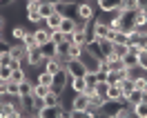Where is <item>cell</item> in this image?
Segmentation results:
<instances>
[{"label":"cell","instance_id":"44dd1931","mask_svg":"<svg viewBox=\"0 0 147 118\" xmlns=\"http://www.w3.org/2000/svg\"><path fill=\"white\" fill-rule=\"evenodd\" d=\"M96 40V38H94ZM98 42V47H100V54H102V58H107L109 54H114V42L111 40H107V38H100V40H96Z\"/></svg>","mask_w":147,"mask_h":118},{"label":"cell","instance_id":"e0dca14e","mask_svg":"<svg viewBox=\"0 0 147 118\" xmlns=\"http://www.w3.org/2000/svg\"><path fill=\"white\" fill-rule=\"evenodd\" d=\"M60 22H63V13L56 11V13H51V16L45 20V27L49 29V31H56V29H60Z\"/></svg>","mask_w":147,"mask_h":118},{"label":"cell","instance_id":"e575fe53","mask_svg":"<svg viewBox=\"0 0 147 118\" xmlns=\"http://www.w3.org/2000/svg\"><path fill=\"white\" fill-rule=\"evenodd\" d=\"M127 54H129V45H114V56L125 58Z\"/></svg>","mask_w":147,"mask_h":118},{"label":"cell","instance_id":"f35d334b","mask_svg":"<svg viewBox=\"0 0 147 118\" xmlns=\"http://www.w3.org/2000/svg\"><path fill=\"white\" fill-rule=\"evenodd\" d=\"M11 34H13V38H16V40H20V42H22V38L27 36V29L22 27V25H18V27H13V31H11Z\"/></svg>","mask_w":147,"mask_h":118},{"label":"cell","instance_id":"7402d4cb","mask_svg":"<svg viewBox=\"0 0 147 118\" xmlns=\"http://www.w3.org/2000/svg\"><path fill=\"white\" fill-rule=\"evenodd\" d=\"M94 91H96V96H100V98H105V100H107L109 82H107V80H96V85H94Z\"/></svg>","mask_w":147,"mask_h":118},{"label":"cell","instance_id":"681fc988","mask_svg":"<svg viewBox=\"0 0 147 118\" xmlns=\"http://www.w3.org/2000/svg\"><path fill=\"white\" fill-rule=\"evenodd\" d=\"M25 2H42V0H25Z\"/></svg>","mask_w":147,"mask_h":118},{"label":"cell","instance_id":"2e32d148","mask_svg":"<svg viewBox=\"0 0 147 118\" xmlns=\"http://www.w3.org/2000/svg\"><path fill=\"white\" fill-rule=\"evenodd\" d=\"M69 89H71V94H85L87 91V80L85 78H69Z\"/></svg>","mask_w":147,"mask_h":118},{"label":"cell","instance_id":"ffe728a7","mask_svg":"<svg viewBox=\"0 0 147 118\" xmlns=\"http://www.w3.org/2000/svg\"><path fill=\"white\" fill-rule=\"evenodd\" d=\"M76 25H78V20H76V18H63V22H60V31H63L65 36H71L74 31H76Z\"/></svg>","mask_w":147,"mask_h":118},{"label":"cell","instance_id":"277c9868","mask_svg":"<svg viewBox=\"0 0 147 118\" xmlns=\"http://www.w3.org/2000/svg\"><path fill=\"white\" fill-rule=\"evenodd\" d=\"M92 31H94V38H96V40L107 38V36H109V25H107V20L94 18V20H92Z\"/></svg>","mask_w":147,"mask_h":118},{"label":"cell","instance_id":"484cf974","mask_svg":"<svg viewBox=\"0 0 147 118\" xmlns=\"http://www.w3.org/2000/svg\"><path fill=\"white\" fill-rule=\"evenodd\" d=\"M7 96L9 98H20V82H13V80L7 82Z\"/></svg>","mask_w":147,"mask_h":118},{"label":"cell","instance_id":"f907efd6","mask_svg":"<svg viewBox=\"0 0 147 118\" xmlns=\"http://www.w3.org/2000/svg\"><path fill=\"white\" fill-rule=\"evenodd\" d=\"M145 38H147V31H145Z\"/></svg>","mask_w":147,"mask_h":118},{"label":"cell","instance_id":"60d3db41","mask_svg":"<svg viewBox=\"0 0 147 118\" xmlns=\"http://www.w3.org/2000/svg\"><path fill=\"white\" fill-rule=\"evenodd\" d=\"M105 80L109 82V85H118V80H120V73H118V71H109L107 76H105Z\"/></svg>","mask_w":147,"mask_h":118},{"label":"cell","instance_id":"b9f144b4","mask_svg":"<svg viewBox=\"0 0 147 118\" xmlns=\"http://www.w3.org/2000/svg\"><path fill=\"white\" fill-rule=\"evenodd\" d=\"M138 67L147 73V51H140V54H138Z\"/></svg>","mask_w":147,"mask_h":118},{"label":"cell","instance_id":"4dcf8cb0","mask_svg":"<svg viewBox=\"0 0 147 118\" xmlns=\"http://www.w3.org/2000/svg\"><path fill=\"white\" fill-rule=\"evenodd\" d=\"M134 89H136V91H147V78H145V73H140V76L134 78Z\"/></svg>","mask_w":147,"mask_h":118},{"label":"cell","instance_id":"83f0119b","mask_svg":"<svg viewBox=\"0 0 147 118\" xmlns=\"http://www.w3.org/2000/svg\"><path fill=\"white\" fill-rule=\"evenodd\" d=\"M131 111H134V118H147V102H136Z\"/></svg>","mask_w":147,"mask_h":118},{"label":"cell","instance_id":"74e56055","mask_svg":"<svg viewBox=\"0 0 147 118\" xmlns=\"http://www.w3.org/2000/svg\"><path fill=\"white\" fill-rule=\"evenodd\" d=\"M118 118H134V111H131V107L129 105H123V107L118 109V114H116Z\"/></svg>","mask_w":147,"mask_h":118},{"label":"cell","instance_id":"836d02e7","mask_svg":"<svg viewBox=\"0 0 147 118\" xmlns=\"http://www.w3.org/2000/svg\"><path fill=\"white\" fill-rule=\"evenodd\" d=\"M49 87H45V85H34V96H38V98H45V96H49Z\"/></svg>","mask_w":147,"mask_h":118},{"label":"cell","instance_id":"30bf717a","mask_svg":"<svg viewBox=\"0 0 147 118\" xmlns=\"http://www.w3.org/2000/svg\"><path fill=\"white\" fill-rule=\"evenodd\" d=\"M7 51H9V56L13 58V60H27V49H25V45H22V42L11 45Z\"/></svg>","mask_w":147,"mask_h":118},{"label":"cell","instance_id":"8992f818","mask_svg":"<svg viewBox=\"0 0 147 118\" xmlns=\"http://www.w3.org/2000/svg\"><path fill=\"white\" fill-rule=\"evenodd\" d=\"M85 63V67H87V73H94V76H98V71H100V65H102V60L100 58H96V56H89L87 51H85V56L80 58Z\"/></svg>","mask_w":147,"mask_h":118},{"label":"cell","instance_id":"7a4b0ae2","mask_svg":"<svg viewBox=\"0 0 147 118\" xmlns=\"http://www.w3.org/2000/svg\"><path fill=\"white\" fill-rule=\"evenodd\" d=\"M65 71L69 73V78H85L87 76V67L83 60H67L65 63Z\"/></svg>","mask_w":147,"mask_h":118},{"label":"cell","instance_id":"d4e9b609","mask_svg":"<svg viewBox=\"0 0 147 118\" xmlns=\"http://www.w3.org/2000/svg\"><path fill=\"white\" fill-rule=\"evenodd\" d=\"M120 9H123V11H127V13H134L136 9H140V0H123Z\"/></svg>","mask_w":147,"mask_h":118},{"label":"cell","instance_id":"5bb4252c","mask_svg":"<svg viewBox=\"0 0 147 118\" xmlns=\"http://www.w3.org/2000/svg\"><path fill=\"white\" fill-rule=\"evenodd\" d=\"M63 67H65V65L60 63V58H45V65H42V69H45V71H49L51 76H54L56 71H60Z\"/></svg>","mask_w":147,"mask_h":118},{"label":"cell","instance_id":"d6986e66","mask_svg":"<svg viewBox=\"0 0 147 118\" xmlns=\"http://www.w3.org/2000/svg\"><path fill=\"white\" fill-rule=\"evenodd\" d=\"M131 22L136 25V27H147V9H136L131 13Z\"/></svg>","mask_w":147,"mask_h":118},{"label":"cell","instance_id":"8d00e7d4","mask_svg":"<svg viewBox=\"0 0 147 118\" xmlns=\"http://www.w3.org/2000/svg\"><path fill=\"white\" fill-rule=\"evenodd\" d=\"M11 60H13V58L9 56V51H7V49H2V51H0V67H9Z\"/></svg>","mask_w":147,"mask_h":118},{"label":"cell","instance_id":"d590c367","mask_svg":"<svg viewBox=\"0 0 147 118\" xmlns=\"http://www.w3.org/2000/svg\"><path fill=\"white\" fill-rule=\"evenodd\" d=\"M54 105H60V96L49 91V96H45V107H54Z\"/></svg>","mask_w":147,"mask_h":118},{"label":"cell","instance_id":"6da1fadb","mask_svg":"<svg viewBox=\"0 0 147 118\" xmlns=\"http://www.w3.org/2000/svg\"><path fill=\"white\" fill-rule=\"evenodd\" d=\"M69 87V73L65 71V67L60 69V71H56L54 73V82H51V94H56V96H63L65 89Z\"/></svg>","mask_w":147,"mask_h":118},{"label":"cell","instance_id":"7bdbcfd3","mask_svg":"<svg viewBox=\"0 0 147 118\" xmlns=\"http://www.w3.org/2000/svg\"><path fill=\"white\" fill-rule=\"evenodd\" d=\"M11 67H0V80H11Z\"/></svg>","mask_w":147,"mask_h":118},{"label":"cell","instance_id":"9a60e30c","mask_svg":"<svg viewBox=\"0 0 147 118\" xmlns=\"http://www.w3.org/2000/svg\"><path fill=\"white\" fill-rule=\"evenodd\" d=\"M34 38H36L38 47H40V45H45V42H49V40H51V31H49L47 27H36V31H34Z\"/></svg>","mask_w":147,"mask_h":118},{"label":"cell","instance_id":"5b68a950","mask_svg":"<svg viewBox=\"0 0 147 118\" xmlns=\"http://www.w3.org/2000/svg\"><path fill=\"white\" fill-rule=\"evenodd\" d=\"M76 9H78L76 0H63L60 5H56V11H60L63 18H76Z\"/></svg>","mask_w":147,"mask_h":118},{"label":"cell","instance_id":"d6a6232c","mask_svg":"<svg viewBox=\"0 0 147 118\" xmlns=\"http://www.w3.org/2000/svg\"><path fill=\"white\" fill-rule=\"evenodd\" d=\"M11 80H13V82L29 80V78H27V71H25V69H13V71H11Z\"/></svg>","mask_w":147,"mask_h":118},{"label":"cell","instance_id":"ab89813d","mask_svg":"<svg viewBox=\"0 0 147 118\" xmlns=\"http://www.w3.org/2000/svg\"><path fill=\"white\" fill-rule=\"evenodd\" d=\"M67 118H89L87 111H78V109H69L67 111Z\"/></svg>","mask_w":147,"mask_h":118},{"label":"cell","instance_id":"8fae6325","mask_svg":"<svg viewBox=\"0 0 147 118\" xmlns=\"http://www.w3.org/2000/svg\"><path fill=\"white\" fill-rule=\"evenodd\" d=\"M87 107H89V98H87V94H74V98H71V109L85 111Z\"/></svg>","mask_w":147,"mask_h":118},{"label":"cell","instance_id":"ba28073f","mask_svg":"<svg viewBox=\"0 0 147 118\" xmlns=\"http://www.w3.org/2000/svg\"><path fill=\"white\" fill-rule=\"evenodd\" d=\"M27 65H29V67H40V65H45V58H42L40 47L27 49Z\"/></svg>","mask_w":147,"mask_h":118},{"label":"cell","instance_id":"f546056e","mask_svg":"<svg viewBox=\"0 0 147 118\" xmlns=\"http://www.w3.org/2000/svg\"><path fill=\"white\" fill-rule=\"evenodd\" d=\"M123 65H125V69H134V67H138V56L136 54H127L125 58H123Z\"/></svg>","mask_w":147,"mask_h":118},{"label":"cell","instance_id":"7c38bea8","mask_svg":"<svg viewBox=\"0 0 147 118\" xmlns=\"http://www.w3.org/2000/svg\"><path fill=\"white\" fill-rule=\"evenodd\" d=\"M38 13H40L42 20H47L51 13H56V5L49 2V0H42V2H38Z\"/></svg>","mask_w":147,"mask_h":118},{"label":"cell","instance_id":"9c48e42d","mask_svg":"<svg viewBox=\"0 0 147 118\" xmlns=\"http://www.w3.org/2000/svg\"><path fill=\"white\" fill-rule=\"evenodd\" d=\"M107 102H123L125 105V94L118 85H109V91H107Z\"/></svg>","mask_w":147,"mask_h":118},{"label":"cell","instance_id":"4fadbf2b","mask_svg":"<svg viewBox=\"0 0 147 118\" xmlns=\"http://www.w3.org/2000/svg\"><path fill=\"white\" fill-rule=\"evenodd\" d=\"M96 2H98L100 11H105V13H111V11L120 9V5H123V0H96Z\"/></svg>","mask_w":147,"mask_h":118},{"label":"cell","instance_id":"ac0fdd59","mask_svg":"<svg viewBox=\"0 0 147 118\" xmlns=\"http://www.w3.org/2000/svg\"><path fill=\"white\" fill-rule=\"evenodd\" d=\"M85 56V47L76 45V42H69V54H67V60H80Z\"/></svg>","mask_w":147,"mask_h":118},{"label":"cell","instance_id":"816d5d0a","mask_svg":"<svg viewBox=\"0 0 147 118\" xmlns=\"http://www.w3.org/2000/svg\"><path fill=\"white\" fill-rule=\"evenodd\" d=\"M89 2H92V0H89Z\"/></svg>","mask_w":147,"mask_h":118},{"label":"cell","instance_id":"f6af8a7d","mask_svg":"<svg viewBox=\"0 0 147 118\" xmlns=\"http://www.w3.org/2000/svg\"><path fill=\"white\" fill-rule=\"evenodd\" d=\"M11 118H25V114H22V111H18V114H13Z\"/></svg>","mask_w":147,"mask_h":118},{"label":"cell","instance_id":"f1b7e54d","mask_svg":"<svg viewBox=\"0 0 147 118\" xmlns=\"http://www.w3.org/2000/svg\"><path fill=\"white\" fill-rule=\"evenodd\" d=\"M51 42L58 47V45H63V42H69V36H65L60 29H56V31H51Z\"/></svg>","mask_w":147,"mask_h":118},{"label":"cell","instance_id":"c3c4849f","mask_svg":"<svg viewBox=\"0 0 147 118\" xmlns=\"http://www.w3.org/2000/svg\"><path fill=\"white\" fill-rule=\"evenodd\" d=\"M2 29H5V27H0V42H5V38H2Z\"/></svg>","mask_w":147,"mask_h":118},{"label":"cell","instance_id":"52a82bcc","mask_svg":"<svg viewBox=\"0 0 147 118\" xmlns=\"http://www.w3.org/2000/svg\"><path fill=\"white\" fill-rule=\"evenodd\" d=\"M38 116L40 118H67V109L60 102V105H54V107H45Z\"/></svg>","mask_w":147,"mask_h":118},{"label":"cell","instance_id":"7dc6e473","mask_svg":"<svg viewBox=\"0 0 147 118\" xmlns=\"http://www.w3.org/2000/svg\"><path fill=\"white\" fill-rule=\"evenodd\" d=\"M140 102H147V91H143V100Z\"/></svg>","mask_w":147,"mask_h":118},{"label":"cell","instance_id":"ee69618b","mask_svg":"<svg viewBox=\"0 0 147 118\" xmlns=\"http://www.w3.org/2000/svg\"><path fill=\"white\" fill-rule=\"evenodd\" d=\"M7 82H9V80H0V98L7 96Z\"/></svg>","mask_w":147,"mask_h":118},{"label":"cell","instance_id":"cb8c5ba5","mask_svg":"<svg viewBox=\"0 0 147 118\" xmlns=\"http://www.w3.org/2000/svg\"><path fill=\"white\" fill-rule=\"evenodd\" d=\"M40 51H42V58H58V56H56V45L51 40L45 42V45H40Z\"/></svg>","mask_w":147,"mask_h":118},{"label":"cell","instance_id":"3957f363","mask_svg":"<svg viewBox=\"0 0 147 118\" xmlns=\"http://www.w3.org/2000/svg\"><path fill=\"white\" fill-rule=\"evenodd\" d=\"M76 18L80 20V22H92L96 18V7H92V2H78Z\"/></svg>","mask_w":147,"mask_h":118},{"label":"cell","instance_id":"1f68e13d","mask_svg":"<svg viewBox=\"0 0 147 118\" xmlns=\"http://www.w3.org/2000/svg\"><path fill=\"white\" fill-rule=\"evenodd\" d=\"M22 45H25V49H34V47H38L36 38H34V31H27V36L22 38Z\"/></svg>","mask_w":147,"mask_h":118},{"label":"cell","instance_id":"bcb514c9","mask_svg":"<svg viewBox=\"0 0 147 118\" xmlns=\"http://www.w3.org/2000/svg\"><path fill=\"white\" fill-rule=\"evenodd\" d=\"M25 118H40L38 114H25Z\"/></svg>","mask_w":147,"mask_h":118},{"label":"cell","instance_id":"4316f807","mask_svg":"<svg viewBox=\"0 0 147 118\" xmlns=\"http://www.w3.org/2000/svg\"><path fill=\"white\" fill-rule=\"evenodd\" d=\"M25 96H34V82L31 80L20 82V98H25Z\"/></svg>","mask_w":147,"mask_h":118},{"label":"cell","instance_id":"603a6c76","mask_svg":"<svg viewBox=\"0 0 147 118\" xmlns=\"http://www.w3.org/2000/svg\"><path fill=\"white\" fill-rule=\"evenodd\" d=\"M38 85H45V87H51V82H54V76H51V73L49 71H45V69H40V71H38ZM36 82H34V85H36Z\"/></svg>","mask_w":147,"mask_h":118}]
</instances>
